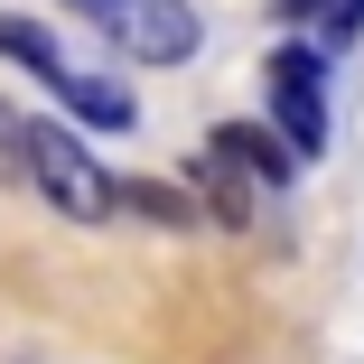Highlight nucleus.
I'll use <instances>...</instances> for the list:
<instances>
[{"instance_id": "obj_2", "label": "nucleus", "mask_w": 364, "mask_h": 364, "mask_svg": "<svg viewBox=\"0 0 364 364\" xmlns=\"http://www.w3.org/2000/svg\"><path fill=\"white\" fill-rule=\"evenodd\" d=\"M262 94H271V131H280L299 159H318V150H327V47H299V38H289V47L262 65Z\"/></svg>"}, {"instance_id": "obj_5", "label": "nucleus", "mask_w": 364, "mask_h": 364, "mask_svg": "<svg viewBox=\"0 0 364 364\" xmlns=\"http://www.w3.org/2000/svg\"><path fill=\"white\" fill-rule=\"evenodd\" d=\"M0 65H19V75H38L47 94H65V75H75V56H65L38 19H19V10H0Z\"/></svg>"}, {"instance_id": "obj_6", "label": "nucleus", "mask_w": 364, "mask_h": 364, "mask_svg": "<svg viewBox=\"0 0 364 364\" xmlns=\"http://www.w3.org/2000/svg\"><path fill=\"white\" fill-rule=\"evenodd\" d=\"M252 196H262V187H252L225 150H215V140H205V159H196V215H215L225 234H243V225H252Z\"/></svg>"}, {"instance_id": "obj_4", "label": "nucleus", "mask_w": 364, "mask_h": 364, "mask_svg": "<svg viewBox=\"0 0 364 364\" xmlns=\"http://www.w3.org/2000/svg\"><path fill=\"white\" fill-rule=\"evenodd\" d=\"M215 150H225V159H234V168L262 187V196H280L289 178H299V150H289L271 122H225V131H215Z\"/></svg>"}, {"instance_id": "obj_8", "label": "nucleus", "mask_w": 364, "mask_h": 364, "mask_svg": "<svg viewBox=\"0 0 364 364\" xmlns=\"http://www.w3.org/2000/svg\"><path fill=\"white\" fill-rule=\"evenodd\" d=\"M122 215L187 234V225H196V196H187V187H168V178H122Z\"/></svg>"}, {"instance_id": "obj_7", "label": "nucleus", "mask_w": 364, "mask_h": 364, "mask_svg": "<svg viewBox=\"0 0 364 364\" xmlns=\"http://www.w3.org/2000/svg\"><path fill=\"white\" fill-rule=\"evenodd\" d=\"M65 112H75L85 131H131L140 112H131V85H112V75H85V65H75V75H65V94H56Z\"/></svg>"}, {"instance_id": "obj_1", "label": "nucleus", "mask_w": 364, "mask_h": 364, "mask_svg": "<svg viewBox=\"0 0 364 364\" xmlns=\"http://www.w3.org/2000/svg\"><path fill=\"white\" fill-rule=\"evenodd\" d=\"M28 187L65 215V225H103V215H122V178H112L65 122H28Z\"/></svg>"}, {"instance_id": "obj_9", "label": "nucleus", "mask_w": 364, "mask_h": 364, "mask_svg": "<svg viewBox=\"0 0 364 364\" xmlns=\"http://www.w3.org/2000/svg\"><path fill=\"white\" fill-rule=\"evenodd\" d=\"M318 38H327V56H336V47H355V38H364V0H327Z\"/></svg>"}, {"instance_id": "obj_11", "label": "nucleus", "mask_w": 364, "mask_h": 364, "mask_svg": "<svg viewBox=\"0 0 364 364\" xmlns=\"http://www.w3.org/2000/svg\"><path fill=\"white\" fill-rule=\"evenodd\" d=\"M75 10H85V19H103V28H112V19H122V10H131V0H75Z\"/></svg>"}, {"instance_id": "obj_3", "label": "nucleus", "mask_w": 364, "mask_h": 364, "mask_svg": "<svg viewBox=\"0 0 364 364\" xmlns=\"http://www.w3.org/2000/svg\"><path fill=\"white\" fill-rule=\"evenodd\" d=\"M112 38H122V56L131 65H187L196 47H205V19H196V0H131V10L112 19Z\"/></svg>"}, {"instance_id": "obj_10", "label": "nucleus", "mask_w": 364, "mask_h": 364, "mask_svg": "<svg viewBox=\"0 0 364 364\" xmlns=\"http://www.w3.org/2000/svg\"><path fill=\"white\" fill-rule=\"evenodd\" d=\"M271 19H289V28H299V19H327V0H271Z\"/></svg>"}]
</instances>
